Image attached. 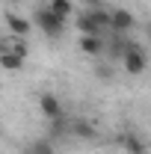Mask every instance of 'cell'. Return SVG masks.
Returning <instances> with one entry per match:
<instances>
[{"label":"cell","instance_id":"6da1fadb","mask_svg":"<svg viewBox=\"0 0 151 154\" xmlns=\"http://www.w3.org/2000/svg\"><path fill=\"white\" fill-rule=\"evenodd\" d=\"M33 24H36V27L45 33V36H51V38H59L62 33H65V21L59 18V15H54L48 3L36 9V15H33Z\"/></svg>","mask_w":151,"mask_h":154},{"label":"cell","instance_id":"7a4b0ae2","mask_svg":"<svg viewBox=\"0 0 151 154\" xmlns=\"http://www.w3.org/2000/svg\"><path fill=\"white\" fill-rule=\"evenodd\" d=\"M122 68H125V74H142L145 68H148V57H145V51L142 48H128L125 51V57H122Z\"/></svg>","mask_w":151,"mask_h":154},{"label":"cell","instance_id":"3957f363","mask_svg":"<svg viewBox=\"0 0 151 154\" xmlns=\"http://www.w3.org/2000/svg\"><path fill=\"white\" fill-rule=\"evenodd\" d=\"M39 110H42V116H45L48 122L62 119V104H59V98L54 95V92H42V95H39Z\"/></svg>","mask_w":151,"mask_h":154},{"label":"cell","instance_id":"277c9868","mask_svg":"<svg viewBox=\"0 0 151 154\" xmlns=\"http://www.w3.org/2000/svg\"><path fill=\"white\" fill-rule=\"evenodd\" d=\"M6 30H9L15 38H24L30 30H33V21L18 15V12H6Z\"/></svg>","mask_w":151,"mask_h":154},{"label":"cell","instance_id":"5b68a950","mask_svg":"<svg viewBox=\"0 0 151 154\" xmlns=\"http://www.w3.org/2000/svg\"><path fill=\"white\" fill-rule=\"evenodd\" d=\"M80 51L86 54V57H104L107 54V42L104 36H80Z\"/></svg>","mask_w":151,"mask_h":154},{"label":"cell","instance_id":"8992f818","mask_svg":"<svg viewBox=\"0 0 151 154\" xmlns=\"http://www.w3.org/2000/svg\"><path fill=\"white\" fill-rule=\"evenodd\" d=\"M133 27H136V18H133L131 9H125V6L113 9V30L116 33H131Z\"/></svg>","mask_w":151,"mask_h":154},{"label":"cell","instance_id":"52a82bcc","mask_svg":"<svg viewBox=\"0 0 151 154\" xmlns=\"http://www.w3.org/2000/svg\"><path fill=\"white\" fill-rule=\"evenodd\" d=\"M68 134L77 136V139H95L98 131H95V125L89 119H74V122H68Z\"/></svg>","mask_w":151,"mask_h":154},{"label":"cell","instance_id":"ba28073f","mask_svg":"<svg viewBox=\"0 0 151 154\" xmlns=\"http://www.w3.org/2000/svg\"><path fill=\"white\" fill-rule=\"evenodd\" d=\"M86 12H89V15H92V21L101 27V33H110V30H113V9H104V6H89Z\"/></svg>","mask_w":151,"mask_h":154},{"label":"cell","instance_id":"9c48e42d","mask_svg":"<svg viewBox=\"0 0 151 154\" xmlns=\"http://www.w3.org/2000/svg\"><path fill=\"white\" fill-rule=\"evenodd\" d=\"M74 27L80 30V36H104V33H101V27L92 21V15H89V12H80V15H77V21H74Z\"/></svg>","mask_w":151,"mask_h":154},{"label":"cell","instance_id":"30bf717a","mask_svg":"<svg viewBox=\"0 0 151 154\" xmlns=\"http://www.w3.org/2000/svg\"><path fill=\"white\" fill-rule=\"evenodd\" d=\"M0 65H3V71H18V68H24V57L12 54V51H3L0 54Z\"/></svg>","mask_w":151,"mask_h":154},{"label":"cell","instance_id":"8fae6325","mask_svg":"<svg viewBox=\"0 0 151 154\" xmlns=\"http://www.w3.org/2000/svg\"><path fill=\"white\" fill-rule=\"evenodd\" d=\"M48 6H51V12L59 15L62 21L71 18V12H74V6H71V0H48Z\"/></svg>","mask_w":151,"mask_h":154},{"label":"cell","instance_id":"7c38bea8","mask_svg":"<svg viewBox=\"0 0 151 154\" xmlns=\"http://www.w3.org/2000/svg\"><path fill=\"white\" fill-rule=\"evenodd\" d=\"M122 145H125V151H128V154H145V145L139 142V136H133V134H125V136H122Z\"/></svg>","mask_w":151,"mask_h":154},{"label":"cell","instance_id":"4fadbf2b","mask_svg":"<svg viewBox=\"0 0 151 154\" xmlns=\"http://www.w3.org/2000/svg\"><path fill=\"white\" fill-rule=\"evenodd\" d=\"M27 154H54V145H51V139H33L27 145Z\"/></svg>","mask_w":151,"mask_h":154},{"label":"cell","instance_id":"5bb4252c","mask_svg":"<svg viewBox=\"0 0 151 154\" xmlns=\"http://www.w3.org/2000/svg\"><path fill=\"white\" fill-rule=\"evenodd\" d=\"M89 6H101V0H89Z\"/></svg>","mask_w":151,"mask_h":154}]
</instances>
